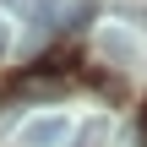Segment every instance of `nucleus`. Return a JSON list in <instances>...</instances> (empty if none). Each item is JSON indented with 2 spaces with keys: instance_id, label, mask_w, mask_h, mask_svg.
I'll return each instance as SVG.
<instances>
[{
  "instance_id": "f257e3e1",
  "label": "nucleus",
  "mask_w": 147,
  "mask_h": 147,
  "mask_svg": "<svg viewBox=\"0 0 147 147\" xmlns=\"http://www.w3.org/2000/svg\"><path fill=\"white\" fill-rule=\"evenodd\" d=\"M71 142V120L65 115H38L22 125V147H65Z\"/></svg>"
},
{
  "instance_id": "20e7f679",
  "label": "nucleus",
  "mask_w": 147,
  "mask_h": 147,
  "mask_svg": "<svg viewBox=\"0 0 147 147\" xmlns=\"http://www.w3.org/2000/svg\"><path fill=\"white\" fill-rule=\"evenodd\" d=\"M22 93H27V98H55V93H60V82H55V76H27V82H22Z\"/></svg>"
},
{
  "instance_id": "f03ea898",
  "label": "nucleus",
  "mask_w": 147,
  "mask_h": 147,
  "mask_svg": "<svg viewBox=\"0 0 147 147\" xmlns=\"http://www.w3.org/2000/svg\"><path fill=\"white\" fill-rule=\"evenodd\" d=\"M104 55H109L115 65H131V60H136V38L120 33V27H109V33H104Z\"/></svg>"
},
{
  "instance_id": "423d86ee",
  "label": "nucleus",
  "mask_w": 147,
  "mask_h": 147,
  "mask_svg": "<svg viewBox=\"0 0 147 147\" xmlns=\"http://www.w3.org/2000/svg\"><path fill=\"white\" fill-rule=\"evenodd\" d=\"M142 136H147V115H142Z\"/></svg>"
},
{
  "instance_id": "39448f33",
  "label": "nucleus",
  "mask_w": 147,
  "mask_h": 147,
  "mask_svg": "<svg viewBox=\"0 0 147 147\" xmlns=\"http://www.w3.org/2000/svg\"><path fill=\"white\" fill-rule=\"evenodd\" d=\"M11 49V27H5V16H0V55Z\"/></svg>"
},
{
  "instance_id": "7ed1b4c3",
  "label": "nucleus",
  "mask_w": 147,
  "mask_h": 147,
  "mask_svg": "<svg viewBox=\"0 0 147 147\" xmlns=\"http://www.w3.org/2000/svg\"><path fill=\"white\" fill-rule=\"evenodd\" d=\"M104 142H109V115H98V120H87L82 131H71L65 147H104Z\"/></svg>"
}]
</instances>
